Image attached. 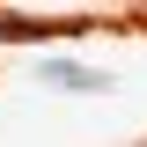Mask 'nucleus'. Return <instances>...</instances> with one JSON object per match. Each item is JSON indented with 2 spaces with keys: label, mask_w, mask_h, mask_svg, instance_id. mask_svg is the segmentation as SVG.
I'll list each match as a JSON object with an SVG mask.
<instances>
[{
  "label": "nucleus",
  "mask_w": 147,
  "mask_h": 147,
  "mask_svg": "<svg viewBox=\"0 0 147 147\" xmlns=\"http://www.w3.org/2000/svg\"><path fill=\"white\" fill-rule=\"evenodd\" d=\"M44 81H52V88H88V96L110 88V74H88V66H74V59H52V66H44Z\"/></svg>",
  "instance_id": "obj_1"
}]
</instances>
